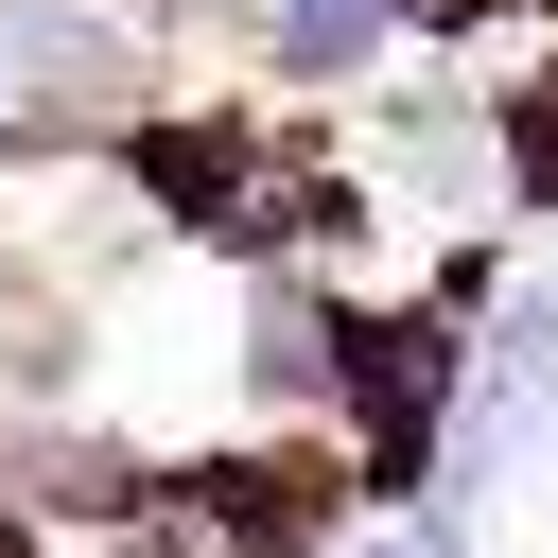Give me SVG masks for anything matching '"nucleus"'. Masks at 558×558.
Returning <instances> with one entry per match:
<instances>
[{"label":"nucleus","instance_id":"1","mask_svg":"<svg viewBox=\"0 0 558 558\" xmlns=\"http://www.w3.org/2000/svg\"><path fill=\"white\" fill-rule=\"evenodd\" d=\"M401 35H436V0H262V52L296 87H366Z\"/></svg>","mask_w":558,"mask_h":558},{"label":"nucleus","instance_id":"3","mask_svg":"<svg viewBox=\"0 0 558 558\" xmlns=\"http://www.w3.org/2000/svg\"><path fill=\"white\" fill-rule=\"evenodd\" d=\"M349 558H471V523H436V506H401V523H366Z\"/></svg>","mask_w":558,"mask_h":558},{"label":"nucleus","instance_id":"2","mask_svg":"<svg viewBox=\"0 0 558 558\" xmlns=\"http://www.w3.org/2000/svg\"><path fill=\"white\" fill-rule=\"evenodd\" d=\"M244 401H262V418L331 401V296H314V279H262V296H244Z\"/></svg>","mask_w":558,"mask_h":558}]
</instances>
